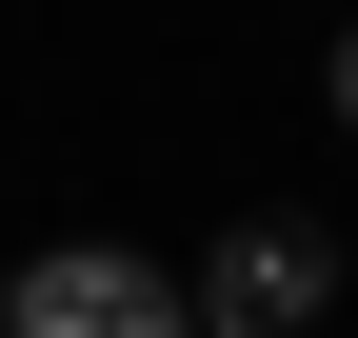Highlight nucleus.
I'll return each mask as SVG.
<instances>
[{
	"label": "nucleus",
	"mask_w": 358,
	"mask_h": 338,
	"mask_svg": "<svg viewBox=\"0 0 358 338\" xmlns=\"http://www.w3.org/2000/svg\"><path fill=\"white\" fill-rule=\"evenodd\" d=\"M199 318H219V338H299V318H338V239H319V219H239V239L199 259Z\"/></svg>",
	"instance_id": "obj_2"
},
{
	"label": "nucleus",
	"mask_w": 358,
	"mask_h": 338,
	"mask_svg": "<svg viewBox=\"0 0 358 338\" xmlns=\"http://www.w3.org/2000/svg\"><path fill=\"white\" fill-rule=\"evenodd\" d=\"M319 100H338V140H358V20H338V60H319Z\"/></svg>",
	"instance_id": "obj_3"
},
{
	"label": "nucleus",
	"mask_w": 358,
	"mask_h": 338,
	"mask_svg": "<svg viewBox=\"0 0 358 338\" xmlns=\"http://www.w3.org/2000/svg\"><path fill=\"white\" fill-rule=\"evenodd\" d=\"M0 338H219L199 279H159L140 239H40L20 279H0Z\"/></svg>",
	"instance_id": "obj_1"
}]
</instances>
